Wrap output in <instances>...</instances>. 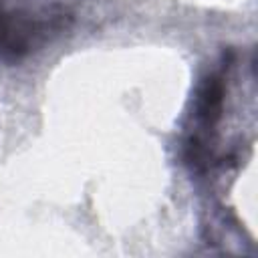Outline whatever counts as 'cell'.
<instances>
[{
  "instance_id": "obj_1",
  "label": "cell",
  "mask_w": 258,
  "mask_h": 258,
  "mask_svg": "<svg viewBox=\"0 0 258 258\" xmlns=\"http://www.w3.org/2000/svg\"><path fill=\"white\" fill-rule=\"evenodd\" d=\"M62 14L50 18H32L18 12H8L0 6V60L16 62L24 58L32 46L46 36L48 30L58 28Z\"/></svg>"
},
{
  "instance_id": "obj_2",
  "label": "cell",
  "mask_w": 258,
  "mask_h": 258,
  "mask_svg": "<svg viewBox=\"0 0 258 258\" xmlns=\"http://www.w3.org/2000/svg\"><path fill=\"white\" fill-rule=\"evenodd\" d=\"M224 79L220 75H212L204 81L198 93V105H196V117L202 123L204 129H214L216 123L222 117L224 109Z\"/></svg>"
}]
</instances>
